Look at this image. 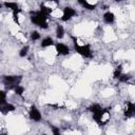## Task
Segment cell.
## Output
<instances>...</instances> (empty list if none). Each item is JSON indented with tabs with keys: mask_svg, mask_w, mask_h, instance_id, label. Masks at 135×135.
I'll return each instance as SVG.
<instances>
[{
	"mask_svg": "<svg viewBox=\"0 0 135 135\" xmlns=\"http://www.w3.org/2000/svg\"><path fill=\"white\" fill-rule=\"evenodd\" d=\"M49 16L43 14L41 11H31L30 12V20L34 25H37L38 27L42 30H46L49 27L47 22Z\"/></svg>",
	"mask_w": 135,
	"mask_h": 135,
	"instance_id": "obj_1",
	"label": "cell"
},
{
	"mask_svg": "<svg viewBox=\"0 0 135 135\" xmlns=\"http://www.w3.org/2000/svg\"><path fill=\"white\" fill-rule=\"evenodd\" d=\"M72 40H73V44H74V50L76 53H78L80 56L84 57V58H92L93 57V53H92V49L90 46V44H78L77 42V38L75 36H71Z\"/></svg>",
	"mask_w": 135,
	"mask_h": 135,
	"instance_id": "obj_2",
	"label": "cell"
},
{
	"mask_svg": "<svg viewBox=\"0 0 135 135\" xmlns=\"http://www.w3.org/2000/svg\"><path fill=\"white\" fill-rule=\"evenodd\" d=\"M22 80V75H5L2 78V83L6 91L14 90Z\"/></svg>",
	"mask_w": 135,
	"mask_h": 135,
	"instance_id": "obj_3",
	"label": "cell"
},
{
	"mask_svg": "<svg viewBox=\"0 0 135 135\" xmlns=\"http://www.w3.org/2000/svg\"><path fill=\"white\" fill-rule=\"evenodd\" d=\"M75 16H77V12H76V9L75 8H73V7H71V6H65V7H63V9H62V16H61V21H63V22H68V21H70L73 17H75Z\"/></svg>",
	"mask_w": 135,
	"mask_h": 135,
	"instance_id": "obj_4",
	"label": "cell"
},
{
	"mask_svg": "<svg viewBox=\"0 0 135 135\" xmlns=\"http://www.w3.org/2000/svg\"><path fill=\"white\" fill-rule=\"evenodd\" d=\"M28 117L34 122H40L42 120V115H41L40 111L38 110V108L35 104H32L30 107V109H28Z\"/></svg>",
	"mask_w": 135,
	"mask_h": 135,
	"instance_id": "obj_5",
	"label": "cell"
},
{
	"mask_svg": "<svg viewBox=\"0 0 135 135\" xmlns=\"http://www.w3.org/2000/svg\"><path fill=\"white\" fill-rule=\"evenodd\" d=\"M123 116L127 119L135 117V103L134 102H131V101L126 102V107L123 109Z\"/></svg>",
	"mask_w": 135,
	"mask_h": 135,
	"instance_id": "obj_6",
	"label": "cell"
},
{
	"mask_svg": "<svg viewBox=\"0 0 135 135\" xmlns=\"http://www.w3.org/2000/svg\"><path fill=\"white\" fill-rule=\"evenodd\" d=\"M55 49H56L57 55H59V56H66L70 54V47L62 42L55 43Z\"/></svg>",
	"mask_w": 135,
	"mask_h": 135,
	"instance_id": "obj_7",
	"label": "cell"
},
{
	"mask_svg": "<svg viewBox=\"0 0 135 135\" xmlns=\"http://www.w3.org/2000/svg\"><path fill=\"white\" fill-rule=\"evenodd\" d=\"M15 110H16L15 105L9 103V102H5L3 104H0V111H1V113L3 115H5V114H7L9 112H14Z\"/></svg>",
	"mask_w": 135,
	"mask_h": 135,
	"instance_id": "obj_8",
	"label": "cell"
},
{
	"mask_svg": "<svg viewBox=\"0 0 135 135\" xmlns=\"http://www.w3.org/2000/svg\"><path fill=\"white\" fill-rule=\"evenodd\" d=\"M3 5H4L5 8H7V9H9V11H12V12H15V11H22V9L20 8V6L18 5L17 2L5 1V2H3Z\"/></svg>",
	"mask_w": 135,
	"mask_h": 135,
	"instance_id": "obj_9",
	"label": "cell"
},
{
	"mask_svg": "<svg viewBox=\"0 0 135 135\" xmlns=\"http://www.w3.org/2000/svg\"><path fill=\"white\" fill-rule=\"evenodd\" d=\"M102 19H103V22L107 23V24H112L114 23L115 21V15L112 13V12H105L102 16Z\"/></svg>",
	"mask_w": 135,
	"mask_h": 135,
	"instance_id": "obj_10",
	"label": "cell"
},
{
	"mask_svg": "<svg viewBox=\"0 0 135 135\" xmlns=\"http://www.w3.org/2000/svg\"><path fill=\"white\" fill-rule=\"evenodd\" d=\"M78 4L81 5L83 8L88 9V11H94L97 7V4H92L90 2H88V0H77Z\"/></svg>",
	"mask_w": 135,
	"mask_h": 135,
	"instance_id": "obj_11",
	"label": "cell"
},
{
	"mask_svg": "<svg viewBox=\"0 0 135 135\" xmlns=\"http://www.w3.org/2000/svg\"><path fill=\"white\" fill-rule=\"evenodd\" d=\"M55 44V42H54V40H53V38L52 37H45V38H43L42 39V41L40 42V46L41 47H49V46H52V45H54Z\"/></svg>",
	"mask_w": 135,
	"mask_h": 135,
	"instance_id": "obj_12",
	"label": "cell"
},
{
	"mask_svg": "<svg viewBox=\"0 0 135 135\" xmlns=\"http://www.w3.org/2000/svg\"><path fill=\"white\" fill-rule=\"evenodd\" d=\"M55 34H56V37L57 39H62L64 37V27L61 25V24H57L56 25V31H55Z\"/></svg>",
	"mask_w": 135,
	"mask_h": 135,
	"instance_id": "obj_13",
	"label": "cell"
},
{
	"mask_svg": "<svg viewBox=\"0 0 135 135\" xmlns=\"http://www.w3.org/2000/svg\"><path fill=\"white\" fill-rule=\"evenodd\" d=\"M101 110H102V107H101L99 103H93V104H91V105L88 108V111L91 112L92 114H94V113H96V112H99V111H101Z\"/></svg>",
	"mask_w": 135,
	"mask_h": 135,
	"instance_id": "obj_14",
	"label": "cell"
},
{
	"mask_svg": "<svg viewBox=\"0 0 135 135\" xmlns=\"http://www.w3.org/2000/svg\"><path fill=\"white\" fill-rule=\"evenodd\" d=\"M40 9L39 11H41L43 14H45V15H47V16H50V14L52 13V8L51 7H49V6H46L45 4H43V3H41L40 4Z\"/></svg>",
	"mask_w": 135,
	"mask_h": 135,
	"instance_id": "obj_15",
	"label": "cell"
},
{
	"mask_svg": "<svg viewBox=\"0 0 135 135\" xmlns=\"http://www.w3.org/2000/svg\"><path fill=\"white\" fill-rule=\"evenodd\" d=\"M30 37H31V40L32 41H37L41 38V35L38 31H32L31 34H30Z\"/></svg>",
	"mask_w": 135,
	"mask_h": 135,
	"instance_id": "obj_16",
	"label": "cell"
},
{
	"mask_svg": "<svg viewBox=\"0 0 135 135\" xmlns=\"http://www.w3.org/2000/svg\"><path fill=\"white\" fill-rule=\"evenodd\" d=\"M13 91H14V93H15L17 96H22L23 93H24V86L21 85V84H18Z\"/></svg>",
	"mask_w": 135,
	"mask_h": 135,
	"instance_id": "obj_17",
	"label": "cell"
},
{
	"mask_svg": "<svg viewBox=\"0 0 135 135\" xmlns=\"http://www.w3.org/2000/svg\"><path fill=\"white\" fill-rule=\"evenodd\" d=\"M21 12H22V11H15V12H12L13 21H14L17 25H20V21H19V14H20Z\"/></svg>",
	"mask_w": 135,
	"mask_h": 135,
	"instance_id": "obj_18",
	"label": "cell"
},
{
	"mask_svg": "<svg viewBox=\"0 0 135 135\" xmlns=\"http://www.w3.org/2000/svg\"><path fill=\"white\" fill-rule=\"evenodd\" d=\"M28 51H30V46H28V45H24V46L21 47V50L19 51V56H20L21 58L25 57V56L28 54Z\"/></svg>",
	"mask_w": 135,
	"mask_h": 135,
	"instance_id": "obj_19",
	"label": "cell"
},
{
	"mask_svg": "<svg viewBox=\"0 0 135 135\" xmlns=\"http://www.w3.org/2000/svg\"><path fill=\"white\" fill-rule=\"evenodd\" d=\"M121 70H122L121 65H118V66L114 70V73H113V78H114V79H118V78L120 77V75L122 74Z\"/></svg>",
	"mask_w": 135,
	"mask_h": 135,
	"instance_id": "obj_20",
	"label": "cell"
},
{
	"mask_svg": "<svg viewBox=\"0 0 135 135\" xmlns=\"http://www.w3.org/2000/svg\"><path fill=\"white\" fill-rule=\"evenodd\" d=\"M130 79H131V75H129V74H121L120 77L118 78V81L119 82H128Z\"/></svg>",
	"mask_w": 135,
	"mask_h": 135,
	"instance_id": "obj_21",
	"label": "cell"
},
{
	"mask_svg": "<svg viewBox=\"0 0 135 135\" xmlns=\"http://www.w3.org/2000/svg\"><path fill=\"white\" fill-rule=\"evenodd\" d=\"M0 104H3V103H5V102H7L6 101V92L5 91H1L0 92Z\"/></svg>",
	"mask_w": 135,
	"mask_h": 135,
	"instance_id": "obj_22",
	"label": "cell"
},
{
	"mask_svg": "<svg viewBox=\"0 0 135 135\" xmlns=\"http://www.w3.org/2000/svg\"><path fill=\"white\" fill-rule=\"evenodd\" d=\"M52 133H53L54 135H59V134H60V130H59V128L52 127Z\"/></svg>",
	"mask_w": 135,
	"mask_h": 135,
	"instance_id": "obj_23",
	"label": "cell"
},
{
	"mask_svg": "<svg viewBox=\"0 0 135 135\" xmlns=\"http://www.w3.org/2000/svg\"><path fill=\"white\" fill-rule=\"evenodd\" d=\"M112 1H114V2H122V1H124V0H112Z\"/></svg>",
	"mask_w": 135,
	"mask_h": 135,
	"instance_id": "obj_24",
	"label": "cell"
},
{
	"mask_svg": "<svg viewBox=\"0 0 135 135\" xmlns=\"http://www.w3.org/2000/svg\"><path fill=\"white\" fill-rule=\"evenodd\" d=\"M46 1H55V2L57 3V0H46Z\"/></svg>",
	"mask_w": 135,
	"mask_h": 135,
	"instance_id": "obj_25",
	"label": "cell"
}]
</instances>
